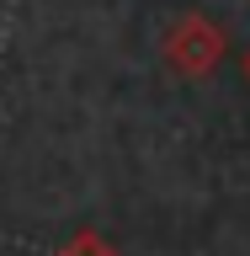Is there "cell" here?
<instances>
[{
    "mask_svg": "<svg viewBox=\"0 0 250 256\" xmlns=\"http://www.w3.org/2000/svg\"><path fill=\"white\" fill-rule=\"evenodd\" d=\"M53 256H123V251H117L112 240H101L96 230H80V235H75V240H64Z\"/></svg>",
    "mask_w": 250,
    "mask_h": 256,
    "instance_id": "7a4b0ae2",
    "label": "cell"
},
{
    "mask_svg": "<svg viewBox=\"0 0 250 256\" xmlns=\"http://www.w3.org/2000/svg\"><path fill=\"white\" fill-rule=\"evenodd\" d=\"M245 80H250V54H245Z\"/></svg>",
    "mask_w": 250,
    "mask_h": 256,
    "instance_id": "3957f363",
    "label": "cell"
},
{
    "mask_svg": "<svg viewBox=\"0 0 250 256\" xmlns=\"http://www.w3.org/2000/svg\"><path fill=\"white\" fill-rule=\"evenodd\" d=\"M224 48H229L224 27H219V22H208L203 11L176 16L171 32L160 38V54H165V64H171L181 80H203V75H213V70L224 64Z\"/></svg>",
    "mask_w": 250,
    "mask_h": 256,
    "instance_id": "6da1fadb",
    "label": "cell"
}]
</instances>
